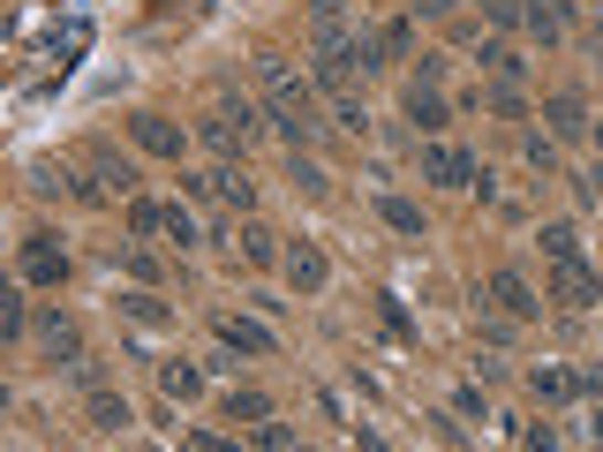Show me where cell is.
Here are the masks:
<instances>
[{
    "label": "cell",
    "mask_w": 603,
    "mask_h": 452,
    "mask_svg": "<svg viewBox=\"0 0 603 452\" xmlns=\"http://www.w3.org/2000/svg\"><path fill=\"white\" fill-rule=\"evenodd\" d=\"M212 332H219V347H226V355H272V347H279L257 317H219Z\"/></svg>",
    "instance_id": "8fae6325"
},
{
    "label": "cell",
    "mask_w": 603,
    "mask_h": 452,
    "mask_svg": "<svg viewBox=\"0 0 603 452\" xmlns=\"http://www.w3.org/2000/svg\"><path fill=\"white\" fill-rule=\"evenodd\" d=\"M543 122H551V136H559V144L589 136V106H581V91H551V98H543Z\"/></svg>",
    "instance_id": "7c38bea8"
},
{
    "label": "cell",
    "mask_w": 603,
    "mask_h": 452,
    "mask_svg": "<svg viewBox=\"0 0 603 452\" xmlns=\"http://www.w3.org/2000/svg\"><path fill=\"white\" fill-rule=\"evenodd\" d=\"M287 181H295L302 197H325V174H317V159H309V151H287Z\"/></svg>",
    "instance_id": "603a6c76"
},
{
    "label": "cell",
    "mask_w": 603,
    "mask_h": 452,
    "mask_svg": "<svg viewBox=\"0 0 603 452\" xmlns=\"http://www.w3.org/2000/svg\"><path fill=\"white\" fill-rule=\"evenodd\" d=\"M445 8H453V0H415V15H445Z\"/></svg>",
    "instance_id": "d590c367"
},
{
    "label": "cell",
    "mask_w": 603,
    "mask_h": 452,
    "mask_svg": "<svg viewBox=\"0 0 603 452\" xmlns=\"http://www.w3.org/2000/svg\"><path fill=\"white\" fill-rule=\"evenodd\" d=\"M242 256H250V264H279V234L257 227V219H242Z\"/></svg>",
    "instance_id": "ffe728a7"
},
{
    "label": "cell",
    "mask_w": 603,
    "mask_h": 452,
    "mask_svg": "<svg viewBox=\"0 0 603 452\" xmlns=\"http://www.w3.org/2000/svg\"><path fill=\"white\" fill-rule=\"evenodd\" d=\"M279 272H287V287H295V294H325V280H332L325 249H309V242L287 249V256H279Z\"/></svg>",
    "instance_id": "52a82bcc"
},
{
    "label": "cell",
    "mask_w": 603,
    "mask_h": 452,
    "mask_svg": "<svg viewBox=\"0 0 603 452\" xmlns=\"http://www.w3.org/2000/svg\"><path fill=\"white\" fill-rule=\"evenodd\" d=\"M581 8H603V0H581Z\"/></svg>",
    "instance_id": "f35d334b"
},
{
    "label": "cell",
    "mask_w": 603,
    "mask_h": 452,
    "mask_svg": "<svg viewBox=\"0 0 603 452\" xmlns=\"http://www.w3.org/2000/svg\"><path fill=\"white\" fill-rule=\"evenodd\" d=\"M589 39H596V45H603V8H596V31H589Z\"/></svg>",
    "instance_id": "8d00e7d4"
},
{
    "label": "cell",
    "mask_w": 603,
    "mask_h": 452,
    "mask_svg": "<svg viewBox=\"0 0 603 452\" xmlns=\"http://www.w3.org/2000/svg\"><path fill=\"white\" fill-rule=\"evenodd\" d=\"M257 76H264V106H272V128L287 136V151H302L309 136H317V98H309V83L287 53H257Z\"/></svg>",
    "instance_id": "6da1fadb"
},
{
    "label": "cell",
    "mask_w": 603,
    "mask_h": 452,
    "mask_svg": "<svg viewBox=\"0 0 603 452\" xmlns=\"http://www.w3.org/2000/svg\"><path fill=\"white\" fill-rule=\"evenodd\" d=\"M528 31H536L543 45H559L565 39V8L559 0H528Z\"/></svg>",
    "instance_id": "d6986e66"
},
{
    "label": "cell",
    "mask_w": 603,
    "mask_h": 452,
    "mask_svg": "<svg viewBox=\"0 0 603 452\" xmlns=\"http://www.w3.org/2000/svg\"><path fill=\"white\" fill-rule=\"evenodd\" d=\"M129 136L144 144V151H151V159H181V151H189V136H181V128H173L167 114H136V122H129Z\"/></svg>",
    "instance_id": "30bf717a"
},
{
    "label": "cell",
    "mask_w": 603,
    "mask_h": 452,
    "mask_svg": "<svg viewBox=\"0 0 603 452\" xmlns=\"http://www.w3.org/2000/svg\"><path fill=\"white\" fill-rule=\"evenodd\" d=\"M167 234H173V242H181V249H189V242H197V219H189V211H181V204H167Z\"/></svg>",
    "instance_id": "836d02e7"
},
{
    "label": "cell",
    "mask_w": 603,
    "mask_h": 452,
    "mask_svg": "<svg viewBox=\"0 0 603 452\" xmlns=\"http://www.w3.org/2000/svg\"><path fill=\"white\" fill-rule=\"evenodd\" d=\"M378 45H385V61H408V45H415V31H408V23H385V31H378Z\"/></svg>",
    "instance_id": "1f68e13d"
},
{
    "label": "cell",
    "mask_w": 603,
    "mask_h": 452,
    "mask_svg": "<svg viewBox=\"0 0 603 452\" xmlns=\"http://www.w3.org/2000/svg\"><path fill=\"white\" fill-rule=\"evenodd\" d=\"M23 280L31 287H61L68 280V249L53 242V234H23Z\"/></svg>",
    "instance_id": "277c9868"
},
{
    "label": "cell",
    "mask_w": 603,
    "mask_h": 452,
    "mask_svg": "<svg viewBox=\"0 0 603 452\" xmlns=\"http://www.w3.org/2000/svg\"><path fill=\"white\" fill-rule=\"evenodd\" d=\"M197 136H204V144H212L219 159H234V151H242V144H250V136H257V106H250V98H219L212 114H204V122H197Z\"/></svg>",
    "instance_id": "7a4b0ae2"
},
{
    "label": "cell",
    "mask_w": 603,
    "mask_h": 452,
    "mask_svg": "<svg viewBox=\"0 0 603 452\" xmlns=\"http://www.w3.org/2000/svg\"><path fill=\"white\" fill-rule=\"evenodd\" d=\"M347 31V0H309V39H340Z\"/></svg>",
    "instance_id": "7402d4cb"
},
{
    "label": "cell",
    "mask_w": 603,
    "mask_h": 452,
    "mask_svg": "<svg viewBox=\"0 0 603 452\" xmlns=\"http://www.w3.org/2000/svg\"><path fill=\"white\" fill-rule=\"evenodd\" d=\"M264 414H272L264 392H226V422H264Z\"/></svg>",
    "instance_id": "4316f807"
},
{
    "label": "cell",
    "mask_w": 603,
    "mask_h": 452,
    "mask_svg": "<svg viewBox=\"0 0 603 452\" xmlns=\"http://www.w3.org/2000/svg\"><path fill=\"white\" fill-rule=\"evenodd\" d=\"M39 355H45V362H84V332H76V317L45 309V317H39Z\"/></svg>",
    "instance_id": "8992f818"
},
{
    "label": "cell",
    "mask_w": 603,
    "mask_h": 452,
    "mask_svg": "<svg viewBox=\"0 0 603 452\" xmlns=\"http://www.w3.org/2000/svg\"><path fill=\"white\" fill-rule=\"evenodd\" d=\"M483 69H490V83H528V61H520L506 39H490L483 45Z\"/></svg>",
    "instance_id": "ac0fdd59"
},
{
    "label": "cell",
    "mask_w": 603,
    "mask_h": 452,
    "mask_svg": "<svg viewBox=\"0 0 603 452\" xmlns=\"http://www.w3.org/2000/svg\"><path fill=\"white\" fill-rule=\"evenodd\" d=\"M91 174L106 181V197H136V166L114 159V151H91Z\"/></svg>",
    "instance_id": "e0dca14e"
},
{
    "label": "cell",
    "mask_w": 603,
    "mask_h": 452,
    "mask_svg": "<svg viewBox=\"0 0 603 452\" xmlns=\"http://www.w3.org/2000/svg\"><path fill=\"white\" fill-rule=\"evenodd\" d=\"M212 197H219V204H234V211H250V204H257V181L226 159V166H212Z\"/></svg>",
    "instance_id": "5bb4252c"
},
{
    "label": "cell",
    "mask_w": 603,
    "mask_h": 452,
    "mask_svg": "<svg viewBox=\"0 0 603 452\" xmlns=\"http://www.w3.org/2000/svg\"><path fill=\"white\" fill-rule=\"evenodd\" d=\"M536 242H543V256H551V264H559V256H581V234H573L565 219H551V227H543Z\"/></svg>",
    "instance_id": "cb8c5ba5"
},
{
    "label": "cell",
    "mask_w": 603,
    "mask_h": 452,
    "mask_svg": "<svg viewBox=\"0 0 603 452\" xmlns=\"http://www.w3.org/2000/svg\"><path fill=\"white\" fill-rule=\"evenodd\" d=\"M453 414H468V422H483V414H490V408H483V385H461V392H453Z\"/></svg>",
    "instance_id": "d6a6232c"
},
{
    "label": "cell",
    "mask_w": 603,
    "mask_h": 452,
    "mask_svg": "<svg viewBox=\"0 0 603 452\" xmlns=\"http://www.w3.org/2000/svg\"><path fill=\"white\" fill-rule=\"evenodd\" d=\"M121 309H129L136 325H167V302H159V294H151V287H136V294H121Z\"/></svg>",
    "instance_id": "d4e9b609"
},
{
    "label": "cell",
    "mask_w": 603,
    "mask_h": 452,
    "mask_svg": "<svg viewBox=\"0 0 603 452\" xmlns=\"http://www.w3.org/2000/svg\"><path fill=\"white\" fill-rule=\"evenodd\" d=\"M136 414H129V400H121V392H91V430H98V438H114V430H129Z\"/></svg>",
    "instance_id": "2e32d148"
},
{
    "label": "cell",
    "mask_w": 603,
    "mask_h": 452,
    "mask_svg": "<svg viewBox=\"0 0 603 452\" xmlns=\"http://www.w3.org/2000/svg\"><path fill=\"white\" fill-rule=\"evenodd\" d=\"M159 227H167V211H159V204H144V197H136V204H129V234H136V242H151Z\"/></svg>",
    "instance_id": "83f0119b"
},
{
    "label": "cell",
    "mask_w": 603,
    "mask_h": 452,
    "mask_svg": "<svg viewBox=\"0 0 603 452\" xmlns=\"http://www.w3.org/2000/svg\"><path fill=\"white\" fill-rule=\"evenodd\" d=\"M483 23L514 31V23H528V0H483Z\"/></svg>",
    "instance_id": "f546056e"
},
{
    "label": "cell",
    "mask_w": 603,
    "mask_h": 452,
    "mask_svg": "<svg viewBox=\"0 0 603 452\" xmlns=\"http://www.w3.org/2000/svg\"><path fill=\"white\" fill-rule=\"evenodd\" d=\"M551 302H565V309H596L603 280L581 264V256H559V272H551Z\"/></svg>",
    "instance_id": "3957f363"
},
{
    "label": "cell",
    "mask_w": 603,
    "mask_h": 452,
    "mask_svg": "<svg viewBox=\"0 0 603 452\" xmlns=\"http://www.w3.org/2000/svg\"><path fill=\"white\" fill-rule=\"evenodd\" d=\"M378 219H385L392 234H408V242H423V204H408V197H378Z\"/></svg>",
    "instance_id": "9a60e30c"
},
{
    "label": "cell",
    "mask_w": 603,
    "mask_h": 452,
    "mask_svg": "<svg viewBox=\"0 0 603 452\" xmlns=\"http://www.w3.org/2000/svg\"><path fill=\"white\" fill-rule=\"evenodd\" d=\"M159 385H167V400H197V392H204V370H197V362H167Z\"/></svg>",
    "instance_id": "44dd1931"
},
{
    "label": "cell",
    "mask_w": 603,
    "mask_h": 452,
    "mask_svg": "<svg viewBox=\"0 0 603 452\" xmlns=\"http://www.w3.org/2000/svg\"><path fill=\"white\" fill-rule=\"evenodd\" d=\"M589 136H596V151H603V122H589Z\"/></svg>",
    "instance_id": "74e56055"
},
{
    "label": "cell",
    "mask_w": 603,
    "mask_h": 452,
    "mask_svg": "<svg viewBox=\"0 0 603 452\" xmlns=\"http://www.w3.org/2000/svg\"><path fill=\"white\" fill-rule=\"evenodd\" d=\"M332 122H340V128H355V136H362V128H370V106H362L355 91H332Z\"/></svg>",
    "instance_id": "484cf974"
},
{
    "label": "cell",
    "mask_w": 603,
    "mask_h": 452,
    "mask_svg": "<svg viewBox=\"0 0 603 452\" xmlns=\"http://www.w3.org/2000/svg\"><path fill=\"white\" fill-rule=\"evenodd\" d=\"M423 181H437V189H475V159L453 151V144H431V151H423Z\"/></svg>",
    "instance_id": "ba28073f"
},
{
    "label": "cell",
    "mask_w": 603,
    "mask_h": 452,
    "mask_svg": "<svg viewBox=\"0 0 603 452\" xmlns=\"http://www.w3.org/2000/svg\"><path fill=\"white\" fill-rule=\"evenodd\" d=\"M23 325H31L23 294H0V339H23Z\"/></svg>",
    "instance_id": "f1b7e54d"
},
{
    "label": "cell",
    "mask_w": 603,
    "mask_h": 452,
    "mask_svg": "<svg viewBox=\"0 0 603 452\" xmlns=\"http://www.w3.org/2000/svg\"><path fill=\"white\" fill-rule=\"evenodd\" d=\"M528 392H536L543 408H559V400H573V392H581V377L559 370V362H536V370H528Z\"/></svg>",
    "instance_id": "4fadbf2b"
},
{
    "label": "cell",
    "mask_w": 603,
    "mask_h": 452,
    "mask_svg": "<svg viewBox=\"0 0 603 452\" xmlns=\"http://www.w3.org/2000/svg\"><path fill=\"white\" fill-rule=\"evenodd\" d=\"M257 445L264 452H287V445H295V422H272V414H264V422H257Z\"/></svg>",
    "instance_id": "4dcf8cb0"
},
{
    "label": "cell",
    "mask_w": 603,
    "mask_h": 452,
    "mask_svg": "<svg viewBox=\"0 0 603 452\" xmlns=\"http://www.w3.org/2000/svg\"><path fill=\"white\" fill-rule=\"evenodd\" d=\"M400 106H408V122L423 128V136H437V128L453 122V106L437 98V83H415V76H408V91H400Z\"/></svg>",
    "instance_id": "9c48e42d"
},
{
    "label": "cell",
    "mask_w": 603,
    "mask_h": 452,
    "mask_svg": "<svg viewBox=\"0 0 603 452\" xmlns=\"http://www.w3.org/2000/svg\"><path fill=\"white\" fill-rule=\"evenodd\" d=\"M490 302H498V309H506V317H514V325H528V317H536V309H543V294L528 287V280H520L514 264H498V272H490Z\"/></svg>",
    "instance_id": "5b68a950"
},
{
    "label": "cell",
    "mask_w": 603,
    "mask_h": 452,
    "mask_svg": "<svg viewBox=\"0 0 603 452\" xmlns=\"http://www.w3.org/2000/svg\"><path fill=\"white\" fill-rule=\"evenodd\" d=\"M581 204H603V159H596V174L581 181Z\"/></svg>",
    "instance_id": "e575fe53"
}]
</instances>
